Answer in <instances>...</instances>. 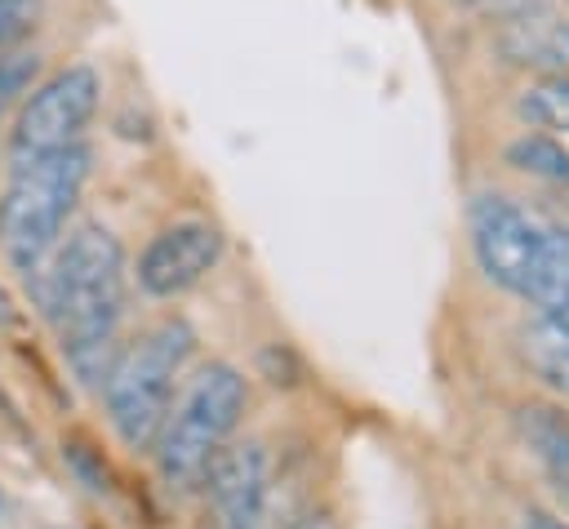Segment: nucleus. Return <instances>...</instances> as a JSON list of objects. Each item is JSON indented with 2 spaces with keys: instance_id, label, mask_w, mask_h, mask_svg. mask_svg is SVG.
Returning <instances> with one entry per match:
<instances>
[{
  "instance_id": "f257e3e1",
  "label": "nucleus",
  "mask_w": 569,
  "mask_h": 529,
  "mask_svg": "<svg viewBox=\"0 0 569 529\" xmlns=\"http://www.w3.org/2000/svg\"><path fill=\"white\" fill-rule=\"evenodd\" d=\"M40 298L71 369L84 382H102L124 316V244L98 222L76 227L53 253Z\"/></svg>"
},
{
  "instance_id": "f03ea898",
  "label": "nucleus",
  "mask_w": 569,
  "mask_h": 529,
  "mask_svg": "<svg viewBox=\"0 0 569 529\" xmlns=\"http://www.w3.org/2000/svg\"><path fill=\"white\" fill-rule=\"evenodd\" d=\"M196 351V329L182 316H164L129 347H120L102 373V405L116 436L129 449H151L173 405V387Z\"/></svg>"
},
{
  "instance_id": "7ed1b4c3",
  "label": "nucleus",
  "mask_w": 569,
  "mask_h": 529,
  "mask_svg": "<svg viewBox=\"0 0 569 529\" xmlns=\"http://www.w3.org/2000/svg\"><path fill=\"white\" fill-rule=\"evenodd\" d=\"M244 378L236 365L213 360L204 365L187 391L178 396V405H169L160 436L151 445L160 480L169 489H196L209 471V462L218 458V449L231 440V431L240 427L244 413Z\"/></svg>"
},
{
  "instance_id": "20e7f679",
  "label": "nucleus",
  "mask_w": 569,
  "mask_h": 529,
  "mask_svg": "<svg viewBox=\"0 0 569 529\" xmlns=\"http://www.w3.org/2000/svg\"><path fill=\"white\" fill-rule=\"evenodd\" d=\"M89 178V147L71 142L62 151L13 164V178L0 196V244L13 267L31 271L58 244L62 222L71 218Z\"/></svg>"
},
{
  "instance_id": "39448f33",
  "label": "nucleus",
  "mask_w": 569,
  "mask_h": 529,
  "mask_svg": "<svg viewBox=\"0 0 569 529\" xmlns=\"http://www.w3.org/2000/svg\"><path fill=\"white\" fill-rule=\"evenodd\" d=\"M98 98H102V80L93 67L71 62V67L53 71L44 84H36V93L22 107L13 138H9V160L22 164V160H36V156L80 142L84 124L98 111Z\"/></svg>"
},
{
  "instance_id": "423d86ee",
  "label": "nucleus",
  "mask_w": 569,
  "mask_h": 529,
  "mask_svg": "<svg viewBox=\"0 0 569 529\" xmlns=\"http://www.w3.org/2000/svg\"><path fill=\"white\" fill-rule=\"evenodd\" d=\"M471 244H476V258L493 285L529 298L542 249H547V222H538L533 213H525L507 196H476Z\"/></svg>"
},
{
  "instance_id": "0eeeda50",
  "label": "nucleus",
  "mask_w": 569,
  "mask_h": 529,
  "mask_svg": "<svg viewBox=\"0 0 569 529\" xmlns=\"http://www.w3.org/2000/svg\"><path fill=\"white\" fill-rule=\"evenodd\" d=\"M222 258V231L200 218H182L147 240L138 253V289L151 298H178L196 289Z\"/></svg>"
},
{
  "instance_id": "6e6552de",
  "label": "nucleus",
  "mask_w": 569,
  "mask_h": 529,
  "mask_svg": "<svg viewBox=\"0 0 569 529\" xmlns=\"http://www.w3.org/2000/svg\"><path fill=\"white\" fill-rule=\"evenodd\" d=\"M267 453L258 440L222 445L204 471V498L213 529H262L267 516Z\"/></svg>"
},
{
  "instance_id": "1a4fd4ad",
  "label": "nucleus",
  "mask_w": 569,
  "mask_h": 529,
  "mask_svg": "<svg viewBox=\"0 0 569 529\" xmlns=\"http://www.w3.org/2000/svg\"><path fill=\"white\" fill-rule=\"evenodd\" d=\"M498 44L520 67H533L542 76H569V18L520 13L502 27Z\"/></svg>"
},
{
  "instance_id": "9d476101",
  "label": "nucleus",
  "mask_w": 569,
  "mask_h": 529,
  "mask_svg": "<svg viewBox=\"0 0 569 529\" xmlns=\"http://www.w3.org/2000/svg\"><path fill=\"white\" fill-rule=\"evenodd\" d=\"M520 436L533 449V458L547 467L551 485L569 498V418L556 409L529 405V409H520Z\"/></svg>"
},
{
  "instance_id": "9b49d317",
  "label": "nucleus",
  "mask_w": 569,
  "mask_h": 529,
  "mask_svg": "<svg viewBox=\"0 0 569 529\" xmlns=\"http://www.w3.org/2000/svg\"><path fill=\"white\" fill-rule=\"evenodd\" d=\"M520 356L547 387L569 400V329L556 316H538L520 329Z\"/></svg>"
},
{
  "instance_id": "f8f14e48",
  "label": "nucleus",
  "mask_w": 569,
  "mask_h": 529,
  "mask_svg": "<svg viewBox=\"0 0 569 529\" xmlns=\"http://www.w3.org/2000/svg\"><path fill=\"white\" fill-rule=\"evenodd\" d=\"M529 302L542 311H556L560 302H569V227H547V249H542Z\"/></svg>"
},
{
  "instance_id": "ddd939ff",
  "label": "nucleus",
  "mask_w": 569,
  "mask_h": 529,
  "mask_svg": "<svg viewBox=\"0 0 569 529\" xmlns=\"http://www.w3.org/2000/svg\"><path fill=\"white\" fill-rule=\"evenodd\" d=\"M520 116L538 129H560L569 133V76H542L520 93Z\"/></svg>"
},
{
  "instance_id": "4468645a",
  "label": "nucleus",
  "mask_w": 569,
  "mask_h": 529,
  "mask_svg": "<svg viewBox=\"0 0 569 529\" xmlns=\"http://www.w3.org/2000/svg\"><path fill=\"white\" fill-rule=\"evenodd\" d=\"M507 160H511L516 169L533 173V178H547V182L569 187V151H565L560 142H551V138H542V133L516 138V142L507 147Z\"/></svg>"
},
{
  "instance_id": "2eb2a0df",
  "label": "nucleus",
  "mask_w": 569,
  "mask_h": 529,
  "mask_svg": "<svg viewBox=\"0 0 569 529\" xmlns=\"http://www.w3.org/2000/svg\"><path fill=\"white\" fill-rule=\"evenodd\" d=\"M36 71H40V58L36 53H27V49H4L0 53V116L31 89Z\"/></svg>"
},
{
  "instance_id": "dca6fc26",
  "label": "nucleus",
  "mask_w": 569,
  "mask_h": 529,
  "mask_svg": "<svg viewBox=\"0 0 569 529\" xmlns=\"http://www.w3.org/2000/svg\"><path fill=\"white\" fill-rule=\"evenodd\" d=\"M44 13V0H0V53L13 49L18 40H27L36 31Z\"/></svg>"
},
{
  "instance_id": "f3484780",
  "label": "nucleus",
  "mask_w": 569,
  "mask_h": 529,
  "mask_svg": "<svg viewBox=\"0 0 569 529\" xmlns=\"http://www.w3.org/2000/svg\"><path fill=\"white\" fill-rule=\"evenodd\" d=\"M289 529H333V520H329L325 511H307V516H298Z\"/></svg>"
},
{
  "instance_id": "a211bd4d",
  "label": "nucleus",
  "mask_w": 569,
  "mask_h": 529,
  "mask_svg": "<svg viewBox=\"0 0 569 529\" xmlns=\"http://www.w3.org/2000/svg\"><path fill=\"white\" fill-rule=\"evenodd\" d=\"M525 529H569V525L556 520V516H547V511H529L525 516Z\"/></svg>"
},
{
  "instance_id": "6ab92c4d",
  "label": "nucleus",
  "mask_w": 569,
  "mask_h": 529,
  "mask_svg": "<svg viewBox=\"0 0 569 529\" xmlns=\"http://www.w3.org/2000/svg\"><path fill=\"white\" fill-rule=\"evenodd\" d=\"M467 4H485V9H516L525 0H467Z\"/></svg>"
},
{
  "instance_id": "aec40b11",
  "label": "nucleus",
  "mask_w": 569,
  "mask_h": 529,
  "mask_svg": "<svg viewBox=\"0 0 569 529\" xmlns=\"http://www.w3.org/2000/svg\"><path fill=\"white\" fill-rule=\"evenodd\" d=\"M547 316H556V320L569 329V302H560V307H556V311H547Z\"/></svg>"
}]
</instances>
